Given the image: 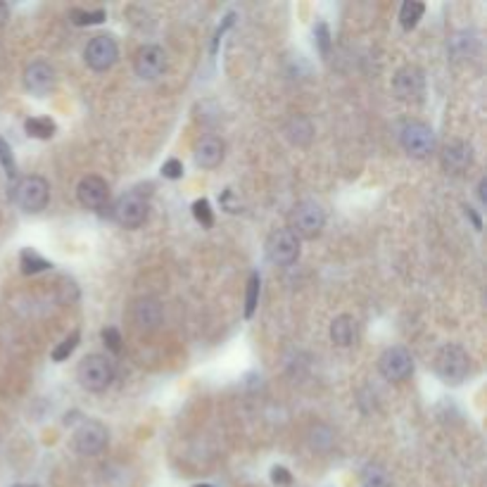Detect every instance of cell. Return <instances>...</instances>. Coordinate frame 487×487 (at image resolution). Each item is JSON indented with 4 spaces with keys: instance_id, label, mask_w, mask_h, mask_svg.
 Listing matches in <instances>:
<instances>
[{
    "instance_id": "cell-1",
    "label": "cell",
    "mask_w": 487,
    "mask_h": 487,
    "mask_svg": "<svg viewBox=\"0 0 487 487\" xmlns=\"http://www.w3.org/2000/svg\"><path fill=\"white\" fill-rule=\"evenodd\" d=\"M435 371L447 385H461L471 374V357L461 345L440 347L435 354Z\"/></svg>"
},
{
    "instance_id": "cell-2",
    "label": "cell",
    "mask_w": 487,
    "mask_h": 487,
    "mask_svg": "<svg viewBox=\"0 0 487 487\" xmlns=\"http://www.w3.org/2000/svg\"><path fill=\"white\" fill-rule=\"evenodd\" d=\"M78 383L81 388L88 392H103L112 385L114 381V364L103 354H88L81 364H78Z\"/></svg>"
},
{
    "instance_id": "cell-3",
    "label": "cell",
    "mask_w": 487,
    "mask_h": 487,
    "mask_svg": "<svg viewBox=\"0 0 487 487\" xmlns=\"http://www.w3.org/2000/svg\"><path fill=\"white\" fill-rule=\"evenodd\" d=\"M50 198V186L41 177H24L14 184L12 200L20 210L29 214H38L45 210Z\"/></svg>"
},
{
    "instance_id": "cell-4",
    "label": "cell",
    "mask_w": 487,
    "mask_h": 487,
    "mask_svg": "<svg viewBox=\"0 0 487 487\" xmlns=\"http://www.w3.org/2000/svg\"><path fill=\"white\" fill-rule=\"evenodd\" d=\"M402 148L417 160H425L435 153V134L425 121H407L400 131Z\"/></svg>"
},
{
    "instance_id": "cell-5",
    "label": "cell",
    "mask_w": 487,
    "mask_h": 487,
    "mask_svg": "<svg viewBox=\"0 0 487 487\" xmlns=\"http://www.w3.org/2000/svg\"><path fill=\"white\" fill-rule=\"evenodd\" d=\"M326 224L324 210L311 202V200H304L295 207V212L290 217V231L297 235V238H317L321 234V228Z\"/></svg>"
},
{
    "instance_id": "cell-6",
    "label": "cell",
    "mask_w": 487,
    "mask_h": 487,
    "mask_svg": "<svg viewBox=\"0 0 487 487\" xmlns=\"http://www.w3.org/2000/svg\"><path fill=\"white\" fill-rule=\"evenodd\" d=\"M148 210L150 205L145 195L138 191H131L117 200V205H114V219L124 228H138L148 219Z\"/></svg>"
},
{
    "instance_id": "cell-7",
    "label": "cell",
    "mask_w": 487,
    "mask_h": 487,
    "mask_svg": "<svg viewBox=\"0 0 487 487\" xmlns=\"http://www.w3.org/2000/svg\"><path fill=\"white\" fill-rule=\"evenodd\" d=\"M267 257L276 267H293L300 257V238L290 228H281L268 235Z\"/></svg>"
},
{
    "instance_id": "cell-8",
    "label": "cell",
    "mask_w": 487,
    "mask_h": 487,
    "mask_svg": "<svg viewBox=\"0 0 487 487\" xmlns=\"http://www.w3.org/2000/svg\"><path fill=\"white\" fill-rule=\"evenodd\" d=\"M86 64L95 71H107L110 67H114L117 57H120V45L110 34L93 36L88 45L84 50Z\"/></svg>"
},
{
    "instance_id": "cell-9",
    "label": "cell",
    "mask_w": 487,
    "mask_h": 487,
    "mask_svg": "<svg viewBox=\"0 0 487 487\" xmlns=\"http://www.w3.org/2000/svg\"><path fill=\"white\" fill-rule=\"evenodd\" d=\"M110 433L100 421H84L74 431V450L84 457H95L107 447Z\"/></svg>"
},
{
    "instance_id": "cell-10",
    "label": "cell",
    "mask_w": 487,
    "mask_h": 487,
    "mask_svg": "<svg viewBox=\"0 0 487 487\" xmlns=\"http://www.w3.org/2000/svg\"><path fill=\"white\" fill-rule=\"evenodd\" d=\"M378 368L388 381H407L414 374V357L404 347H388L378 359Z\"/></svg>"
},
{
    "instance_id": "cell-11",
    "label": "cell",
    "mask_w": 487,
    "mask_h": 487,
    "mask_svg": "<svg viewBox=\"0 0 487 487\" xmlns=\"http://www.w3.org/2000/svg\"><path fill=\"white\" fill-rule=\"evenodd\" d=\"M134 70L143 81H155L167 71V53L160 45H143L134 57Z\"/></svg>"
},
{
    "instance_id": "cell-12",
    "label": "cell",
    "mask_w": 487,
    "mask_h": 487,
    "mask_svg": "<svg viewBox=\"0 0 487 487\" xmlns=\"http://www.w3.org/2000/svg\"><path fill=\"white\" fill-rule=\"evenodd\" d=\"M77 198L86 210L100 212V210H105L107 202H110V186H107L105 178L86 177L81 178V184H78Z\"/></svg>"
},
{
    "instance_id": "cell-13",
    "label": "cell",
    "mask_w": 487,
    "mask_h": 487,
    "mask_svg": "<svg viewBox=\"0 0 487 487\" xmlns=\"http://www.w3.org/2000/svg\"><path fill=\"white\" fill-rule=\"evenodd\" d=\"M440 162H442V169L447 174H452V177H459L464 171L474 164V148H471V143L466 141H452L447 143L445 150H442V155H440Z\"/></svg>"
},
{
    "instance_id": "cell-14",
    "label": "cell",
    "mask_w": 487,
    "mask_h": 487,
    "mask_svg": "<svg viewBox=\"0 0 487 487\" xmlns=\"http://www.w3.org/2000/svg\"><path fill=\"white\" fill-rule=\"evenodd\" d=\"M392 88H395L400 100H418L425 91L424 71L418 67H404L392 78Z\"/></svg>"
},
{
    "instance_id": "cell-15",
    "label": "cell",
    "mask_w": 487,
    "mask_h": 487,
    "mask_svg": "<svg viewBox=\"0 0 487 487\" xmlns=\"http://www.w3.org/2000/svg\"><path fill=\"white\" fill-rule=\"evenodd\" d=\"M24 86H27L29 93H34L38 98H43L45 93L53 91V86H55V71L50 67L48 62H41V60H36L24 70Z\"/></svg>"
},
{
    "instance_id": "cell-16",
    "label": "cell",
    "mask_w": 487,
    "mask_h": 487,
    "mask_svg": "<svg viewBox=\"0 0 487 487\" xmlns=\"http://www.w3.org/2000/svg\"><path fill=\"white\" fill-rule=\"evenodd\" d=\"M224 141L217 138V136H205L202 141L195 145V164H198L200 169H217L224 160Z\"/></svg>"
},
{
    "instance_id": "cell-17",
    "label": "cell",
    "mask_w": 487,
    "mask_h": 487,
    "mask_svg": "<svg viewBox=\"0 0 487 487\" xmlns=\"http://www.w3.org/2000/svg\"><path fill=\"white\" fill-rule=\"evenodd\" d=\"M134 324L141 331H155L162 324V304L155 297H143L134 304Z\"/></svg>"
},
{
    "instance_id": "cell-18",
    "label": "cell",
    "mask_w": 487,
    "mask_h": 487,
    "mask_svg": "<svg viewBox=\"0 0 487 487\" xmlns=\"http://www.w3.org/2000/svg\"><path fill=\"white\" fill-rule=\"evenodd\" d=\"M314 134H317V128H314L310 117H304V114H293L285 124V138L297 148H307Z\"/></svg>"
},
{
    "instance_id": "cell-19",
    "label": "cell",
    "mask_w": 487,
    "mask_h": 487,
    "mask_svg": "<svg viewBox=\"0 0 487 487\" xmlns=\"http://www.w3.org/2000/svg\"><path fill=\"white\" fill-rule=\"evenodd\" d=\"M331 340L333 345L350 347L357 340V321L350 314H340L333 318L331 324Z\"/></svg>"
},
{
    "instance_id": "cell-20",
    "label": "cell",
    "mask_w": 487,
    "mask_h": 487,
    "mask_svg": "<svg viewBox=\"0 0 487 487\" xmlns=\"http://www.w3.org/2000/svg\"><path fill=\"white\" fill-rule=\"evenodd\" d=\"M24 128L31 138H41V141H48L53 138L57 131V124L50 117H31V120L24 121Z\"/></svg>"
},
{
    "instance_id": "cell-21",
    "label": "cell",
    "mask_w": 487,
    "mask_h": 487,
    "mask_svg": "<svg viewBox=\"0 0 487 487\" xmlns=\"http://www.w3.org/2000/svg\"><path fill=\"white\" fill-rule=\"evenodd\" d=\"M20 267H21V274H41V271H48L53 264H50L45 257H41V254L36 252V250H24V252L20 254Z\"/></svg>"
},
{
    "instance_id": "cell-22",
    "label": "cell",
    "mask_w": 487,
    "mask_h": 487,
    "mask_svg": "<svg viewBox=\"0 0 487 487\" xmlns=\"http://www.w3.org/2000/svg\"><path fill=\"white\" fill-rule=\"evenodd\" d=\"M424 12H425L424 3H418V0H407L402 5V10H400V24H402L407 31H411V29L421 21Z\"/></svg>"
},
{
    "instance_id": "cell-23",
    "label": "cell",
    "mask_w": 487,
    "mask_h": 487,
    "mask_svg": "<svg viewBox=\"0 0 487 487\" xmlns=\"http://www.w3.org/2000/svg\"><path fill=\"white\" fill-rule=\"evenodd\" d=\"M71 24L77 27H93V24H103L107 20L105 10H71L70 12Z\"/></svg>"
},
{
    "instance_id": "cell-24",
    "label": "cell",
    "mask_w": 487,
    "mask_h": 487,
    "mask_svg": "<svg viewBox=\"0 0 487 487\" xmlns=\"http://www.w3.org/2000/svg\"><path fill=\"white\" fill-rule=\"evenodd\" d=\"M260 285L261 278L260 274L254 271V274H250V281H247L245 290V318H252L254 310H257V302H260Z\"/></svg>"
},
{
    "instance_id": "cell-25",
    "label": "cell",
    "mask_w": 487,
    "mask_h": 487,
    "mask_svg": "<svg viewBox=\"0 0 487 487\" xmlns=\"http://www.w3.org/2000/svg\"><path fill=\"white\" fill-rule=\"evenodd\" d=\"M364 487H390L388 471L378 464H371L364 471Z\"/></svg>"
},
{
    "instance_id": "cell-26",
    "label": "cell",
    "mask_w": 487,
    "mask_h": 487,
    "mask_svg": "<svg viewBox=\"0 0 487 487\" xmlns=\"http://www.w3.org/2000/svg\"><path fill=\"white\" fill-rule=\"evenodd\" d=\"M78 340H81V333L78 331H71V335H67V338L60 343V345L53 350V361H64L70 359L71 352L78 347Z\"/></svg>"
},
{
    "instance_id": "cell-27",
    "label": "cell",
    "mask_w": 487,
    "mask_h": 487,
    "mask_svg": "<svg viewBox=\"0 0 487 487\" xmlns=\"http://www.w3.org/2000/svg\"><path fill=\"white\" fill-rule=\"evenodd\" d=\"M193 217L198 219V224H202L205 228L214 227V212L212 207H210V200H195L193 202Z\"/></svg>"
},
{
    "instance_id": "cell-28",
    "label": "cell",
    "mask_w": 487,
    "mask_h": 487,
    "mask_svg": "<svg viewBox=\"0 0 487 487\" xmlns=\"http://www.w3.org/2000/svg\"><path fill=\"white\" fill-rule=\"evenodd\" d=\"M314 38H317L318 50H321L324 55H328V50H331V29H328L326 21H318L317 27H314Z\"/></svg>"
},
{
    "instance_id": "cell-29",
    "label": "cell",
    "mask_w": 487,
    "mask_h": 487,
    "mask_svg": "<svg viewBox=\"0 0 487 487\" xmlns=\"http://www.w3.org/2000/svg\"><path fill=\"white\" fill-rule=\"evenodd\" d=\"M103 340H105V345L110 352L120 354L121 352V333L117 331V328H103Z\"/></svg>"
},
{
    "instance_id": "cell-30",
    "label": "cell",
    "mask_w": 487,
    "mask_h": 487,
    "mask_svg": "<svg viewBox=\"0 0 487 487\" xmlns=\"http://www.w3.org/2000/svg\"><path fill=\"white\" fill-rule=\"evenodd\" d=\"M162 177L171 178V181H177V178L184 177V164H181V160H177V157L167 160V162L162 164Z\"/></svg>"
},
{
    "instance_id": "cell-31",
    "label": "cell",
    "mask_w": 487,
    "mask_h": 487,
    "mask_svg": "<svg viewBox=\"0 0 487 487\" xmlns=\"http://www.w3.org/2000/svg\"><path fill=\"white\" fill-rule=\"evenodd\" d=\"M0 169H5L10 177H14V160L5 141H0Z\"/></svg>"
},
{
    "instance_id": "cell-32",
    "label": "cell",
    "mask_w": 487,
    "mask_h": 487,
    "mask_svg": "<svg viewBox=\"0 0 487 487\" xmlns=\"http://www.w3.org/2000/svg\"><path fill=\"white\" fill-rule=\"evenodd\" d=\"M234 21H235V14H234V12H231V14H227V17H224V24H221V27L217 29V34H214V41H212V53H217V45H219L221 36L227 34V29H228V27H234Z\"/></svg>"
},
{
    "instance_id": "cell-33",
    "label": "cell",
    "mask_w": 487,
    "mask_h": 487,
    "mask_svg": "<svg viewBox=\"0 0 487 487\" xmlns=\"http://www.w3.org/2000/svg\"><path fill=\"white\" fill-rule=\"evenodd\" d=\"M271 481H274L276 485H290V483H293V475H290L288 468L274 466V471H271Z\"/></svg>"
},
{
    "instance_id": "cell-34",
    "label": "cell",
    "mask_w": 487,
    "mask_h": 487,
    "mask_svg": "<svg viewBox=\"0 0 487 487\" xmlns=\"http://www.w3.org/2000/svg\"><path fill=\"white\" fill-rule=\"evenodd\" d=\"M466 217H468V219H471V221H474V227L478 228V231H481V228H483V221H481V217H478V214H475L474 210H471V207H466Z\"/></svg>"
},
{
    "instance_id": "cell-35",
    "label": "cell",
    "mask_w": 487,
    "mask_h": 487,
    "mask_svg": "<svg viewBox=\"0 0 487 487\" xmlns=\"http://www.w3.org/2000/svg\"><path fill=\"white\" fill-rule=\"evenodd\" d=\"M7 14H10V7H7L5 3H0V24H5Z\"/></svg>"
},
{
    "instance_id": "cell-36",
    "label": "cell",
    "mask_w": 487,
    "mask_h": 487,
    "mask_svg": "<svg viewBox=\"0 0 487 487\" xmlns=\"http://www.w3.org/2000/svg\"><path fill=\"white\" fill-rule=\"evenodd\" d=\"M478 198H481V202L485 205V178H481V184H478Z\"/></svg>"
},
{
    "instance_id": "cell-37",
    "label": "cell",
    "mask_w": 487,
    "mask_h": 487,
    "mask_svg": "<svg viewBox=\"0 0 487 487\" xmlns=\"http://www.w3.org/2000/svg\"><path fill=\"white\" fill-rule=\"evenodd\" d=\"M14 487H36V485H14Z\"/></svg>"
},
{
    "instance_id": "cell-38",
    "label": "cell",
    "mask_w": 487,
    "mask_h": 487,
    "mask_svg": "<svg viewBox=\"0 0 487 487\" xmlns=\"http://www.w3.org/2000/svg\"><path fill=\"white\" fill-rule=\"evenodd\" d=\"M195 487H212V485H195Z\"/></svg>"
}]
</instances>
